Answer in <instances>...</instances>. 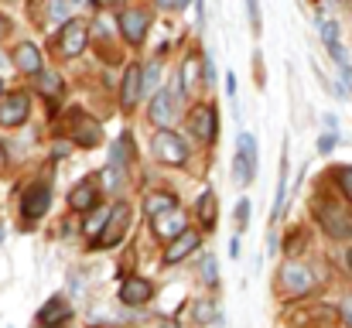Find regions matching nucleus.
<instances>
[{
	"mask_svg": "<svg viewBox=\"0 0 352 328\" xmlns=\"http://www.w3.org/2000/svg\"><path fill=\"white\" fill-rule=\"evenodd\" d=\"M250 226V199L243 195L239 202H236V232H243Z\"/></svg>",
	"mask_w": 352,
	"mask_h": 328,
	"instance_id": "473e14b6",
	"label": "nucleus"
},
{
	"mask_svg": "<svg viewBox=\"0 0 352 328\" xmlns=\"http://www.w3.org/2000/svg\"><path fill=\"white\" fill-rule=\"evenodd\" d=\"M0 164H7V147L0 144Z\"/></svg>",
	"mask_w": 352,
	"mask_h": 328,
	"instance_id": "09e8293b",
	"label": "nucleus"
},
{
	"mask_svg": "<svg viewBox=\"0 0 352 328\" xmlns=\"http://www.w3.org/2000/svg\"><path fill=\"white\" fill-rule=\"evenodd\" d=\"M192 318H195V325H209V322H216V318H219V311H216V301H195V308H192Z\"/></svg>",
	"mask_w": 352,
	"mask_h": 328,
	"instance_id": "c85d7f7f",
	"label": "nucleus"
},
{
	"mask_svg": "<svg viewBox=\"0 0 352 328\" xmlns=\"http://www.w3.org/2000/svg\"><path fill=\"white\" fill-rule=\"evenodd\" d=\"M130 154H133V147H130V140H126V133L113 140V147H110V164H120V168H126L130 164Z\"/></svg>",
	"mask_w": 352,
	"mask_h": 328,
	"instance_id": "cd10ccee",
	"label": "nucleus"
},
{
	"mask_svg": "<svg viewBox=\"0 0 352 328\" xmlns=\"http://www.w3.org/2000/svg\"><path fill=\"white\" fill-rule=\"evenodd\" d=\"M280 291H284L287 298H305V294H311V291H315V274H311V267H305V263H298V260H287V263L280 267Z\"/></svg>",
	"mask_w": 352,
	"mask_h": 328,
	"instance_id": "39448f33",
	"label": "nucleus"
},
{
	"mask_svg": "<svg viewBox=\"0 0 352 328\" xmlns=\"http://www.w3.org/2000/svg\"><path fill=\"white\" fill-rule=\"evenodd\" d=\"M14 69L17 72H24V76H34V72H41L45 69V55H41V48L38 45H31V41H21L17 48H14Z\"/></svg>",
	"mask_w": 352,
	"mask_h": 328,
	"instance_id": "a211bd4d",
	"label": "nucleus"
},
{
	"mask_svg": "<svg viewBox=\"0 0 352 328\" xmlns=\"http://www.w3.org/2000/svg\"><path fill=\"white\" fill-rule=\"evenodd\" d=\"M339 83H342V86H339L342 93H352V65L349 62H346V65H339Z\"/></svg>",
	"mask_w": 352,
	"mask_h": 328,
	"instance_id": "58836bf2",
	"label": "nucleus"
},
{
	"mask_svg": "<svg viewBox=\"0 0 352 328\" xmlns=\"http://www.w3.org/2000/svg\"><path fill=\"white\" fill-rule=\"evenodd\" d=\"M7 28H10V24H7V17H3V14H0V38H3V34H7Z\"/></svg>",
	"mask_w": 352,
	"mask_h": 328,
	"instance_id": "a18cd8bd",
	"label": "nucleus"
},
{
	"mask_svg": "<svg viewBox=\"0 0 352 328\" xmlns=\"http://www.w3.org/2000/svg\"><path fill=\"white\" fill-rule=\"evenodd\" d=\"M154 328H178V325H175L171 318H161V322H157V325H154Z\"/></svg>",
	"mask_w": 352,
	"mask_h": 328,
	"instance_id": "c03bdc74",
	"label": "nucleus"
},
{
	"mask_svg": "<svg viewBox=\"0 0 352 328\" xmlns=\"http://www.w3.org/2000/svg\"><path fill=\"white\" fill-rule=\"evenodd\" d=\"M86 41H89V28H86V21H79V17L62 21V31H58V52H62L65 58L82 55V52H86Z\"/></svg>",
	"mask_w": 352,
	"mask_h": 328,
	"instance_id": "6e6552de",
	"label": "nucleus"
},
{
	"mask_svg": "<svg viewBox=\"0 0 352 328\" xmlns=\"http://www.w3.org/2000/svg\"><path fill=\"white\" fill-rule=\"evenodd\" d=\"M239 253H243V239H239V232H233V239H230V256L239 260Z\"/></svg>",
	"mask_w": 352,
	"mask_h": 328,
	"instance_id": "ea45409f",
	"label": "nucleus"
},
{
	"mask_svg": "<svg viewBox=\"0 0 352 328\" xmlns=\"http://www.w3.org/2000/svg\"><path fill=\"white\" fill-rule=\"evenodd\" d=\"M48 206H52V188H48L45 182H38V185H31V188L21 195V219H24L28 226H34L38 219H45Z\"/></svg>",
	"mask_w": 352,
	"mask_h": 328,
	"instance_id": "1a4fd4ad",
	"label": "nucleus"
},
{
	"mask_svg": "<svg viewBox=\"0 0 352 328\" xmlns=\"http://www.w3.org/2000/svg\"><path fill=\"white\" fill-rule=\"evenodd\" d=\"M199 72H202V58L199 55H192V58H185V65L178 69V83L188 89V86H199L202 79H199Z\"/></svg>",
	"mask_w": 352,
	"mask_h": 328,
	"instance_id": "bb28decb",
	"label": "nucleus"
},
{
	"mask_svg": "<svg viewBox=\"0 0 352 328\" xmlns=\"http://www.w3.org/2000/svg\"><path fill=\"white\" fill-rule=\"evenodd\" d=\"M315 147H318V154H332V151L339 147V133H336V130H329V133H322Z\"/></svg>",
	"mask_w": 352,
	"mask_h": 328,
	"instance_id": "72a5a7b5",
	"label": "nucleus"
},
{
	"mask_svg": "<svg viewBox=\"0 0 352 328\" xmlns=\"http://www.w3.org/2000/svg\"><path fill=\"white\" fill-rule=\"evenodd\" d=\"M38 328H45V325H38Z\"/></svg>",
	"mask_w": 352,
	"mask_h": 328,
	"instance_id": "5fc2aeb1",
	"label": "nucleus"
},
{
	"mask_svg": "<svg viewBox=\"0 0 352 328\" xmlns=\"http://www.w3.org/2000/svg\"><path fill=\"white\" fill-rule=\"evenodd\" d=\"M154 157H157L161 164H168V168H182V164L188 161V140H185L178 130L161 127V130L154 133Z\"/></svg>",
	"mask_w": 352,
	"mask_h": 328,
	"instance_id": "20e7f679",
	"label": "nucleus"
},
{
	"mask_svg": "<svg viewBox=\"0 0 352 328\" xmlns=\"http://www.w3.org/2000/svg\"><path fill=\"white\" fill-rule=\"evenodd\" d=\"M336 185H339L346 195H352V168H339V171H336Z\"/></svg>",
	"mask_w": 352,
	"mask_h": 328,
	"instance_id": "e433bc0d",
	"label": "nucleus"
},
{
	"mask_svg": "<svg viewBox=\"0 0 352 328\" xmlns=\"http://www.w3.org/2000/svg\"><path fill=\"white\" fill-rule=\"evenodd\" d=\"M96 185H100L107 195H123V192H126V168L107 164V168L96 175Z\"/></svg>",
	"mask_w": 352,
	"mask_h": 328,
	"instance_id": "4be33fe9",
	"label": "nucleus"
},
{
	"mask_svg": "<svg viewBox=\"0 0 352 328\" xmlns=\"http://www.w3.org/2000/svg\"><path fill=\"white\" fill-rule=\"evenodd\" d=\"M151 229H154L157 239H175L182 229H188V219H185V212L171 209V212H164V216L151 219Z\"/></svg>",
	"mask_w": 352,
	"mask_h": 328,
	"instance_id": "412c9836",
	"label": "nucleus"
},
{
	"mask_svg": "<svg viewBox=\"0 0 352 328\" xmlns=\"http://www.w3.org/2000/svg\"><path fill=\"white\" fill-rule=\"evenodd\" d=\"M140 65L137 62H130L126 65V72H123V79H120V103H123V109H133L137 103H140Z\"/></svg>",
	"mask_w": 352,
	"mask_h": 328,
	"instance_id": "6ab92c4d",
	"label": "nucleus"
},
{
	"mask_svg": "<svg viewBox=\"0 0 352 328\" xmlns=\"http://www.w3.org/2000/svg\"><path fill=\"white\" fill-rule=\"evenodd\" d=\"M89 3H93V7H107L110 0H89Z\"/></svg>",
	"mask_w": 352,
	"mask_h": 328,
	"instance_id": "8fccbe9b",
	"label": "nucleus"
},
{
	"mask_svg": "<svg viewBox=\"0 0 352 328\" xmlns=\"http://www.w3.org/2000/svg\"><path fill=\"white\" fill-rule=\"evenodd\" d=\"M219 133V116L212 103H199V107L188 113V137L202 140V144H212Z\"/></svg>",
	"mask_w": 352,
	"mask_h": 328,
	"instance_id": "0eeeda50",
	"label": "nucleus"
},
{
	"mask_svg": "<svg viewBox=\"0 0 352 328\" xmlns=\"http://www.w3.org/2000/svg\"><path fill=\"white\" fill-rule=\"evenodd\" d=\"M154 3H157L161 10H175V0H154Z\"/></svg>",
	"mask_w": 352,
	"mask_h": 328,
	"instance_id": "37998d69",
	"label": "nucleus"
},
{
	"mask_svg": "<svg viewBox=\"0 0 352 328\" xmlns=\"http://www.w3.org/2000/svg\"><path fill=\"white\" fill-rule=\"evenodd\" d=\"M154 89H161V62H147V65H140V93H154Z\"/></svg>",
	"mask_w": 352,
	"mask_h": 328,
	"instance_id": "a878e982",
	"label": "nucleus"
},
{
	"mask_svg": "<svg viewBox=\"0 0 352 328\" xmlns=\"http://www.w3.org/2000/svg\"><path fill=\"white\" fill-rule=\"evenodd\" d=\"M256 175V137L250 130H243L236 137V154H233V185L246 188Z\"/></svg>",
	"mask_w": 352,
	"mask_h": 328,
	"instance_id": "7ed1b4c3",
	"label": "nucleus"
},
{
	"mask_svg": "<svg viewBox=\"0 0 352 328\" xmlns=\"http://www.w3.org/2000/svg\"><path fill=\"white\" fill-rule=\"evenodd\" d=\"M31 113V96L24 89L0 96V127H21Z\"/></svg>",
	"mask_w": 352,
	"mask_h": 328,
	"instance_id": "9d476101",
	"label": "nucleus"
},
{
	"mask_svg": "<svg viewBox=\"0 0 352 328\" xmlns=\"http://www.w3.org/2000/svg\"><path fill=\"white\" fill-rule=\"evenodd\" d=\"M69 318H72V305H69L62 294L48 298V301L41 305V311H38V325H45V328H58V325H65Z\"/></svg>",
	"mask_w": 352,
	"mask_h": 328,
	"instance_id": "f3484780",
	"label": "nucleus"
},
{
	"mask_svg": "<svg viewBox=\"0 0 352 328\" xmlns=\"http://www.w3.org/2000/svg\"><path fill=\"white\" fill-rule=\"evenodd\" d=\"M346 267H349V274H352V246L346 250Z\"/></svg>",
	"mask_w": 352,
	"mask_h": 328,
	"instance_id": "de8ad7c7",
	"label": "nucleus"
},
{
	"mask_svg": "<svg viewBox=\"0 0 352 328\" xmlns=\"http://www.w3.org/2000/svg\"><path fill=\"white\" fill-rule=\"evenodd\" d=\"M318 31H322V45L332 55V62L346 65L349 58H346V48H342V38H339V21H325V14L318 10Z\"/></svg>",
	"mask_w": 352,
	"mask_h": 328,
	"instance_id": "dca6fc26",
	"label": "nucleus"
},
{
	"mask_svg": "<svg viewBox=\"0 0 352 328\" xmlns=\"http://www.w3.org/2000/svg\"><path fill=\"white\" fill-rule=\"evenodd\" d=\"M34 89H38L41 96L55 100V96L62 93V76L52 72V69H41V72H34Z\"/></svg>",
	"mask_w": 352,
	"mask_h": 328,
	"instance_id": "b1692460",
	"label": "nucleus"
},
{
	"mask_svg": "<svg viewBox=\"0 0 352 328\" xmlns=\"http://www.w3.org/2000/svg\"><path fill=\"white\" fill-rule=\"evenodd\" d=\"M103 222H107V209H89V219L82 222V232H86V239H96L100 236V229H103Z\"/></svg>",
	"mask_w": 352,
	"mask_h": 328,
	"instance_id": "7c9ffc66",
	"label": "nucleus"
},
{
	"mask_svg": "<svg viewBox=\"0 0 352 328\" xmlns=\"http://www.w3.org/2000/svg\"><path fill=\"white\" fill-rule=\"evenodd\" d=\"M130 226H133V206H130V202H117V206H110V209H107V222H103V229H100V236L93 239V250H113V246H120V243L126 239Z\"/></svg>",
	"mask_w": 352,
	"mask_h": 328,
	"instance_id": "f03ea898",
	"label": "nucleus"
},
{
	"mask_svg": "<svg viewBox=\"0 0 352 328\" xmlns=\"http://www.w3.org/2000/svg\"><path fill=\"white\" fill-rule=\"evenodd\" d=\"M202 246V232L199 229H182L175 239H168V250H164V263H182L185 256H192L195 250Z\"/></svg>",
	"mask_w": 352,
	"mask_h": 328,
	"instance_id": "ddd939ff",
	"label": "nucleus"
},
{
	"mask_svg": "<svg viewBox=\"0 0 352 328\" xmlns=\"http://www.w3.org/2000/svg\"><path fill=\"white\" fill-rule=\"evenodd\" d=\"M284 199H287V147L280 151V171H277V199H274V222L284 216Z\"/></svg>",
	"mask_w": 352,
	"mask_h": 328,
	"instance_id": "393cba45",
	"label": "nucleus"
},
{
	"mask_svg": "<svg viewBox=\"0 0 352 328\" xmlns=\"http://www.w3.org/2000/svg\"><path fill=\"white\" fill-rule=\"evenodd\" d=\"M339 3H346V0H339Z\"/></svg>",
	"mask_w": 352,
	"mask_h": 328,
	"instance_id": "864d4df0",
	"label": "nucleus"
},
{
	"mask_svg": "<svg viewBox=\"0 0 352 328\" xmlns=\"http://www.w3.org/2000/svg\"><path fill=\"white\" fill-rule=\"evenodd\" d=\"M147 28H151V14H147V10H137V7L120 10V34H123L130 45H140V41L147 38Z\"/></svg>",
	"mask_w": 352,
	"mask_h": 328,
	"instance_id": "f8f14e48",
	"label": "nucleus"
},
{
	"mask_svg": "<svg viewBox=\"0 0 352 328\" xmlns=\"http://www.w3.org/2000/svg\"><path fill=\"white\" fill-rule=\"evenodd\" d=\"M219 202H216V192L212 188H206L202 195H199V202H195V219H199V226H202V232H216V226H219Z\"/></svg>",
	"mask_w": 352,
	"mask_h": 328,
	"instance_id": "aec40b11",
	"label": "nucleus"
},
{
	"mask_svg": "<svg viewBox=\"0 0 352 328\" xmlns=\"http://www.w3.org/2000/svg\"><path fill=\"white\" fill-rule=\"evenodd\" d=\"M151 298H154V284L147 277H140V274H133V277H126L120 284V305L123 308H144Z\"/></svg>",
	"mask_w": 352,
	"mask_h": 328,
	"instance_id": "9b49d317",
	"label": "nucleus"
},
{
	"mask_svg": "<svg viewBox=\"0 0 352 328\" xmlns=\"http://www.w3.org/2000/svg\"><path fill=\"white\" fill-rule=\"evenodd\" d=\"M96 202H100L96 175H86V178L69 192V209H72V212H89V209H96Z\"/></svg>",
	"mask_w": 352,
	"mask_h": 328,
	"instance_id": "2eb2a0df",
	"label": "nucleus"
},
{
	"mask_svg": "<svg viewBox=\"0 0 352 328\" xmlns=\"http://www.w3.org/2000/svg\"><path fill=\"white\" fill-rule=\"evenodd\" d=\"M0 96H3V79H0Z\"/></svg>",
	"mask_w": 352,
	"mask_h": 328,
	"instance_id": "3c124183",
	"label": "nucleus"
},
{
	"mask_svg": "<svg viewBox=\"0 0 352 328\" xmlns=\"http://www.w3.org/2000/svg\"><path fill=\"white\" fill-rule=\"evenodd\" d=\"M223 83H226V96L236 100V72H226V79H223Z\"/></svg>",
	"mask_w": 352,
	"mask_h": 328,
	"instance_id": "a19ab883",
	"label": "nucleus"
},
{
	"mask_svg": "<svg viewBox=\"0 0 352 328\" xmlns=\"http://www.w3.org/2000/svg\"><path fill=\"white\" fill-rule=\"evenodd\" d=\"M182 96H185V86L178 83L175 76V86H161L151 93V107H147V120L154 127H175L178 116H182Z\"/></svg>",
	"mask_w": 352,
	"mask_h": 328,
	"instance_id": "f257e3e1",
	"label": "nucleus"
},
{
	"mask_svg": "<svg viewBox=\"0 0 352 328\" xmlns=\"http://www.w3.org/2000/svg\"><path fill=\"white\" fill-rule=\"evenodd\" d=\"M171 209H178V199H175L171 192H147V195H144V216L147 219L164 216V212H171Z\"/></svg>",
	"mask_w": 352,
	"mask_h": 328,
	"instance_id": "5701e85b",
	"label": "nucleus"
},
{
	"mask_svg": "<svg viewBox=\"0 0 352 328\" xmlns=\"http://www.w3.org/2000/svg\"><path fill=\"white\" fill-rule=\"evenodd\" d=\"M69 133H72V140H76L79 147H100V144H103V127H100L93 116H86V113H76V116H72Z\"/></svg>",
	"mask_w": 352,
	"mask_h": 328,
	"instance_id": "4468645a",
	"label": "nucleus"
},
{
	"mask_svg": "<svg viewBox=\"0 0 352 328\" xmlns=\"http://www.w3.org/2000/svg\"><path fill=\"white\" fill-rule=\"evenodd\" d=\"M69 10H72V3H69V0H52V3H48V17H52V21H58V24H62V21H69Z\"/></svg>",
	"mask_w": 352,
	"mask_h": 328,
	"instance_id": "2f4dec72",
	"label": "nucleus"
},
{
	"mask_svg": "<svg viewBox=\"0 0 352 328\" xmlns=\"http://www.w3.org/2000/svg\"><path fill=\"white\" fill-rule=\"evenodd\" d=\"M315 216H318V226H322L332 239H349L352 236V216L339 202H318V206H315Z\"/></svg>",
	"mask_w": 352,
	"mask_h": 328,
	"instance_id": "423d86ee",
	"label": "nucleus"
},
{
	"mask_svg": "<svg viewBox=\"0 0 352 328\" xmlns=\"http://www.w3.org/2000/svg\"><path fill=\"white\" fill-rule=\"evenodd\" d=\"M322 123H325V127H329V130H336V127H339V120H336V116H332V113H325V116H322Z\"/></svg>",
	"mask_w": 352,
	"mask_h": 328,
	"instance_id": "79ce46f5",
	"label": "nucleus"
},
{
	"mask_svg": "<svg viewBox=\"0 0 352 328\" xmlns=\"http://www.w3.org/2000/svg\"><path fill=\"white\" fill-rule=\"evenodd\" d=\"M246 14H250V31L260 34V0H246Z\"/></svg>",
	"mask_w": 352,
	"mask_h": 328,
	"instance_id": "c9c22d12",
	"label": "nucleus"
},
{
	"mask_svg": "<svg viewBox=\"0 0 352 328\" xmlns=\"http://www.w3.org/2000/svg\"><path fill=\"white\" fill-rule=\"evenodd\" d=\"M202 83L206 86H216V58H212V52L202 58Z\"/></svg>",
	"mask_w": 352,
	"mask_h": 328,
	"instance_id": "f704fd0d",
	"label": "nucleus"
},
{
	"mask_svg": "<svg viewBox=\"0 0 352 328\" xmlns=\"http://www.w3.org/2000/svg\"><path fill=\"white\" fill-rule=\"evenodd\" d=\"M199 274H202V284L216 287V284H219V260H216L212 253H206V256H202V270H199Z\"/></svg>",
	"mask_w": 352,
	"mask_h": 328,
	"instance_id": "c756f323",
	"label": "nucleus"
},
{
	"mask_svg": "<svg viewBox=\"0 0 352 328\" xmlns=\"http://www.w3.org/2000/svg\"><path fill=\"white\" fill-rule=\"evenodd\" d=\"M0 243H3V229H0Z\"/></svg>",
	"mask_w": 352,
	"mask_h": 328,
	"instance_id": "603ef678",
	"label": "nucleus"
},
{
	"mask_svg": "<svg viewBox=\"0 0 352 328\" xmlns=\"http://www.w3.org/2000/svg\"><path fill=\"white\" fill-rule=\"evenodd\" d=\"M188 3H192V0H175V10H185Z\"/></svg>",
	"mask_w": 352,
	"mask_h": 328,
	"instance_id": "49530a36",
	"label": "nucleus"
},
{
	"mask_svg": "<svg viewBox=\"0 0 352 328\" xmlns=\"http://www.w3.org/2000/svg\"><path fill=\"white\" fill-rule=\"evenodd\" d=\"M339 315H342V325L352 328V294H346V298L339 301Z\"/></svg>",
	"mask_w": 352,
	"mask_h": 328,
	"instance_id": "4c0bfd02",
	"label": "nucleus"
}]
</instances>
